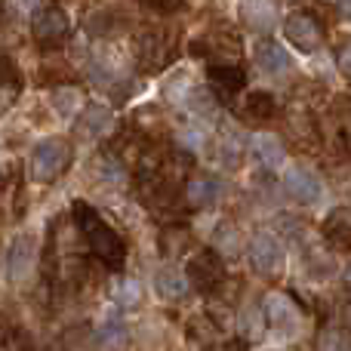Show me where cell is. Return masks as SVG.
Returning <instances> with one entry per match:
<instances>
[{
	"label": "cell",
	"mask_w": 351,
	"mask_h": 351,
	"mask_svg": "<svg viewBox=\"0 0 351 351\" xmlns=\"http://www.w3.org/2000/svg\"><path fill=\"white\" fill-rule=\"evenodd\" d=\"M241 12H243V22L250 25V28H256V31H268L274 25V3H243L241 6Z\"/></svg>",
	"instance_id": "24"
},
{
	"label": "cell",
	"mask_w": 351,
	"mask_h": 351,
	"mask_svg": "<svg viewBox=\"0 0 351 351\" xmlns=\"http://www.w3.org/2000/svg\"><path fill=\"white\" fill-rule=\"evenodd\" d=\"M19 90H22V77H19V68L12 65V59L0 56V114L16 102Z\"/></svg>",
	"instance_id": "20"
},
{
	"label": "cell",
	"mask_w": 351,
	"mask_h": 351,
	"mask_svg": "<svg viewBox=\"0 0 351 351\" xmlns=\"http://www.w3.org/2000/svg\"><path fill=\"white\" fill-rule=\"evenodd\" d=\"M0 351H34V339L22 327H0Z\"/></svg>",
	"instance_id": "26"
},
{
	"label": "cell",
	"mask_w": 351,
	"mask_h": 351,
	"mask_svg": "<svg viewBox=\"0 0 351 351\" xmlns=\"http://www.w3.org/2000/svg\"><path fill=\"white\" fill-rule=\"evenodd\" d=\"M219 197V182H213L210 176H200V179H191L185 188H182V204L188 210H206L213 206Z\"/></svg>",
	"instance_id": "15"
},
{
	"label": "cell",
	"mask_w": 351,
	"mask_h": 351,
	"mask_svg": "<svg viewBox=\"0 0 351 351\" xmlns=\"http://www.w3.org/2000/svg\"><path fill=\"white\" fill-rule=\"evenodd\" d=\"M34 262H37V241L31 234H19L10 243V253H6V274H10V280L22 284L31 274Z\"/></svg>",
	"instance_id": "10"
},
{
	"label": "cell",
	"mask_w": 351,
	"mask_h": 351,
	"mask_svg": "<svg viewBox=\"0 0 351 351\" xmlns=\"http://www.w3.org/2000/svg\"><path fill=\"white\" fill-rule=\"evenodd\" d=\"M71 164V145L65 139H43L31 154V179L34 182H56Z\"/></svg>",
	"instance_id": "2"
},
{
	"label": "cell",
	"mask_w": 351,
	"mask_h": 351,
	"mask_svg": "<svg viewBox=\"0 0 351 351\" xmlns=\"http://www.w3.org/2000/svg\"><path fill=\"white\" fill-rule=\"evenodd\" d=\"M74 222H77L90 253L96 256L102 265L114 268V271L123 268V262H127V243H123V237L99 216V210H93L86 200H77V204H74Z\"/></svg>",
	"instance_id": "1"
},
{
	"label": "cell",
	"mask_w": 351,
	"mask_h": 351,
	"mask_svg": "<svg viewBox=\"0 0 351 351\" xmlns=\"http://www.w3.org/2000/svg\"><path fill=\"white\" fill-rule=\"evenodd\" d=\"M111 299H114L121 308H136L142 302V284L136 278H127V274H117L111 280Z\"/></svg>",
	"instance_id": "21"
},
{
	"label": "cell",
	"mask_w": 351,
	"mask_h": 351,
	"mask_svg": "<svg viewBox=\"0 0 351 351\" xmlns=\"http://www.w3.org/2000/svg\"><path fill=\"white\" fill-rule=\"evenodd\" d=\"M256 62H259L262 71H268V74H284V71H290V65H293L287 49L274 40H259V47H256Z\"/></svg>",
	"instance_id": "18"
},
{
	"label": "cell",
	"mask_w": 351,
	"mask_h": 351,
	"mask_svg": "<svg viewBox=\"0 0 351 351\" xmlns=\"http://www.w3.org/2000/svg\"><path fill=\"white\" fill-rule=\"evenodd\" d=\"M250 152H253L256 164H262L265 170H280V167H284V160H287L284 142H280L278 136H271V133L253 136V139H250Z\"/></svg>",
	"instance_id": "14"
},
{
	"label": "cell",
	"mask_w": 351,
	"mask_h": 351,
	"mask_svg": "<svg viewBox=\"0 0 351 351\" xmlns=\"http://www.w3.org/2000/svg\"><path fill=\"white\" fill-rule=\"evenodd\" d=\"M243 148H247L243 133L234 127V123H225V127L219 130V154H222V160L228 167H237L243 158Z\"/></svg>",
	"instance_id": "19"
},
{
	"label": "cell",
	"mask_w": 351,
	"mask_h": 351,
	"mask_svg": "<svg viewBox=\"0 0 351 351\" xmlns=\"http://www.w3.org/2000/svg\"><path fill=\"white\" fill-rule=\"evenodd\" d=\"M99 167H102V176H105V179H111V182H121V179H123V164L114 158V154H105Z\"/></svg>",
	"instance_id": "31"
},
{
	"label": "cell",
	"mask_w": 351,
	"mask_h": 351,
	"mask_svg": "<svg viewBox=\"0 0 351 351\" xmlns=\"http://www.w3.org/2000/svg\"><path fill=\"white\" fill-rule=\"evenodd\" d=\"M185 243H191V231L185 225H170V228L160 231V253L170 256V259L185 253Z\"/></svg>",
	"instance_id": "25"
},
{
	"label": "cell",
	"mask_w": 351,
	"mask_h": 351,
	"mask_svg": "<svg viewBox=\"0 0 351 351\" xmlns=\"http://www.w3.org/2000/svg\"><path fill=\"white\" fill-rule=\"evenodd\" d=\"M339 117H342V121H339V130H342V142H346V145H348V152H351V102H348L346 108L339 111Z\"/></svg>",
	"instance_id": "32"
},
{
	"label": "cell",
	"mask_w": 351,
	"mask_h": 351,
	"mask_svg": "<svg viewBox=\"0 0 351 351\" xmlns=\"http://www.w3.org/2000/svg\"><path fill=\"white\" fill-rule=\"evenodd\" d=\"M188 105H191L197 114H204V117H213V114H216V99H213L206 90H194L191 96H188Z\"/></svg>",
	"instance_id": "29"
},
{
	"label": "cell",
	"mask_w": 351,
	"mask_h": 351,
	"mask_svg": "<svg viewBox=\"0 0 351 351\" xmlns=\"http://www.w3.org/2000/svg\"><path fill=\"white\" fill-rule=\"evenodd\" d=\"M71 22H68V12L56 3H43L34 10L31 16V37L37 40L40 49H56L59 43H65Z\"/></svg>",
	"instance_id": "3"
},
{
	"label": "cell",
	"mask_w": 351,
	"mask_h": 351,
	"mask_svg": "<svg viewBox=\"0 0 351 351\" xmlns=\"http://www.w3.org/2000/svg\"><path fill=\"white\" fill-rule=\"evenodd\" d=\"M204 351H247V342H241V339L216 342V346H210V348H204Z\"/></svg>",
	"instance_id": "34"
},
{
	"label": "cell",
	"mask_w": 351,
	"mask_h": 351,
	"mask_svg": "<svg viewBox=\"0 0 351 351\" xmlns=\"http://www.w3.org/2000/svg\"><path fill=\"white\" fill-rule=\"evenodd\" d=\"M321 234H324V241H327L333 250L348 253V250H351V210H348V206H336V210L324 219Z\"/></svg>",
	"instance_id": "13"
},
{
	"label": "cell",
	"mask_w": 351,
	"mask_h": 351,
	"mask_svg": "<svg viewBox=\"0 0 351 351\" xmlns=\"http://www.w3.org/2000/svg\"><path fill=\"white\" fill-rule=\"evenodd\" d=\"M114 130V114H111L108 108H102V105H90V108L80 111L77 123H74V133L80 136V139H105V136Z\"/></svg>",
	"instance_id": "12"
},
{
	"label": "cell",
	"mask_w": 351,
	"mask_h": 351,
	"mask_svg": "<svg viewBox=\"0 0 351 351\" xmlns=\"http://www.w3.org/2000/svg\"><path fill=\"white\" fill-rule=\"evenodd\" d=\"M317 351H351V333L342 324H327L317 333Z\"/></svg>",
	"instance_id": "23"
},
{
	"label": "cell",
	"mask_w": 351,
	"mask_h": 351,
	"mask_svg": "<svg viewBox=\"0 0 351 351\" xmlns=\"http://www.w3.org/2000/svg\"><path fill=\"white\" fill-rule=\"evenodd\" d=\"M336 62H339V71L346 74V77L351 80V43H346V47L339 49V56H336Z\"/></svg>",
	"instance_id": "33"
},
{
	"label": "cell",
	"mask_w": 351,
	"mask_h": 351,
	"mask_svg": "<svg viewBox=\"0 0 351 351\" xmlns=\"http://www.w3.org/2000/svg\"><path fill=\"white\" fill-rule=\"evenodd\" d=\"M206 77H210V96L216 102H231L243 90V84H247L243 68L234 65V62H213Z\"/></svg>",
	"instance_id": "8"
},
{
	"label": "cell",
	"mask_w": 351,
	"mask_h": 351,
	"mask_svg": "<svg viewBox=\"0 0 351 351\" xmlns=\"http://www.w3.org/2000/svg\"><path fill=\"white\" fill-rule=\"evenodd\" d=\"M247 256H250V265H253L262 278L280 274V268H284V262H287L284 243H280V237L271 234V231H259V234L250 237Z\"/></svg>",
	"instance_id": "5"
},
{
	"label": "cell",
	"mask_w": 351,
	"mask_h": 351,
	"mask_svg": "<svg viewBox=\"0 0 351 351\" xmlns=\"http://www.w3.org/2000/svg\"><path fill=\"white\" fill-rule=\"evenodd\" d=\"M53 108L59 111L62 117H74V108H77V93L74 90H56L53 93Z\"/></svg>",
	"instance_id": "28"
},
{
	"label": "cell",
	"mask_w": 351,
	"mask_h": 351,
	"mask_svg": "<svg viewBox=\"0 0 351 351\" xmlns=\"http://www.w3.org/2000/svg\"><path fill=\"white\" fill-rule=\"evenodd\" d=\"M241 114H243V121H250V123L271 121V117L278 114V102H274V96L271 93H265V90L250 93V96H243Z\"/></svg>",
	"instance_id": "16"
},
{
	"label": "cell",
	"mask_w": 351,
	"mask_h": 351,
	"mask_svg": "<svg viewBox=\"0 0 351 351\" xmlns=\"http://www.w3.org/2000/svg\"><path fill=\"white\" fill-rule=\"evenodd\" d=\"M127 327L123 324H117V321H108L102 327V333H99V342H102V348H108V351H121L123 346H127Z\"/></svg>",
	"instance_id": "27"
},
{
	"label": "cell",
	"mask_w": 351,
	"mask_h": 351,
	"mask_svg": "<svg viewBox=\"0 0 351 351\" xmlns=\"http://www.w3.org/2000/svg\"><path fill=\"white\" fill-rule=\"evenodd\" d=\"M47 351H68L65 346H53V348H47Z\"/></svg>",
	"instance_id": "36"
},
{
	"label": "cell",
	"mask_w": 351,
	"mask_h": 351,
	"mask_svg": "<svg viewBox=\"0 0 351 351\" xmlns=\"http://www.w3.org/2000/svg\"><path fill=\"white\" fill-rule=\"evenodd\" d=\"M176 59V37L164 28H152L136 40V62L145 71H164Z\"/></svg>",
	"instance_id": "4"
},
{
	"label": "cell",
	"mask_w": 351,
	"mask_h": 351,
	"mask_svg": "<svg viewBox=\"0 0 351 351\" xmlns=\"http://www.w3.org/2000/svg\"><path fill=\"white\" fill-rule=\"evenodd\" d=\"M200 293H213L222 287L225 280V265L222 256L213 253V250H197V253L188 259V278Z\"/></svg>",
	"instance_id": "6"
},
{
	"label": "cell",
	"mask_w": 351,
	"mask_h": 351,
	"mask_svg": "<svg viewBox=\"0 0 351 351\" xmlns=\"http://www.w3.org/2000/svg\"><path fill=\"white\" fill-rule=\"evenodd\" d=\"M346 284L351 287V262H348V268H346Z\"/></svg>",
	"instance_id": "35"
},
{
	"label": "cell",
	"mask_w": 351,
	"mask_h": 351,
	"mask_svg": "<svg viewBox=\"0 0 351 351\" xmlns=\"http://www.w3.org/2000/svg\"><path fill=\"white\" fill-rule=\"evenodd\" d=\"M284 34H287V40H290L296 49H302V53H315V49H321V43H324L321 22L305 10H296L287 16Z\"/></svg>",
	"instance_id": "7"
},
{
	"label": "cell",
	"mask_w": 351,
	"mask_h": 351,
	"mask_svg": "<svg viewBox=\"0 0 351 351\" xmlns=\"http://www.w3.org/2000/svg\"><path fill=\"white\" fill-rule=\"evenodd\" d=\"M179 142H182V152H197L200 145H204V133L200 130H194V127H182L179 130Z\"/></svg>",
	"instance_id": "30"
},
{
	"label": "cell",
	"mask_w": 351,
	"mask_h": 351,
	"mask_svg": "<svg viewBox=\"0 0 351 351\" xmlns=\"http://www.w3.org/2000/svg\"><path fill=\"white\" fill-rule=\"evenodd\" d=\"M154 293H158L160 299H170V302H179V299H185V293H188L185 274H182L179 268H173V265L160 268V271L154 274Z\"/></svg>",
	"instance_id": "17"
},
{
	"label": "cell",
	"mask_w": 351,
	"mask_h": 351,
	"mask_svg": "<svg viewBox=\"0 0 351 351\" xmlns=\"http://www.w3.org/2000/svg\"><path fill=\"white\" fill-rule=\"evenodd\" d=\"M262 311H265V321L271 330H278V333H293V330L299 327V305L293 302V296H287V293H271V296H265V302H262Z\"/></svg>",
	"instance_id": "9"
},
{
	"label": "cell",
	"mask_w": 351,
	"mask_h": 351,
	"mask_svg": "<svg viewBox=\"0 0 351 351\" xmlns=\"http://www.w3.org/2000/svg\"><path fill=\"white\" fill-rule=\"evenodd\" d=\"M213 253H228V256H237L241 253V247H243V237H241V231H237V225L234 222H222L216 231H213Z\"/></svg>",
	"instance_id": "22"
},
{
	"label": "cell",
	"mask_w": 351,
	"mask_h": 351,
	"mask_svg": "<svg viewBox=\"0 0 351 351\" xmlns=\"http://www.w3.org/2000/svg\"><path fill=\"white\" fill-rule=\"evenodd\" d=\"M284 188L290 197H296L299 204H317L324 194V182L317 179L311 170H302V167H293L284 176Z\"/></svg>",
	"instance_id": "11"
}]
</instances>
